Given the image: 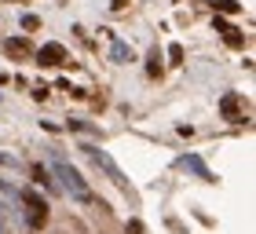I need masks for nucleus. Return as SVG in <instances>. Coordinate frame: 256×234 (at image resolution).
I'll return each mask as SVG.
<instances>
[{
	"label": "nucleus",
	"mask_w": 256,
	"mask_h": 234,
	"mask_svg": "<svg viewBox=\"0 0 256 234\" xmlns=\"http://www.w3.org/2000/svg\"><path fill=\"white\" fill-rule=\"evenodd\" d=\"M52 172L59 176V186H62V190H66L70 198H74L77 205H96V202H99V198L92 194V186L84 183V176H80L74 165H70V161H62V158H52Z\"/></svg>",
	"instance_id": "nucleus-1"
},
{
	"label": "nucleus",
	"mask_w": 256,
	"mask_h": 234,
	"mask_svg": "<svg viewBox=\"0 0 256 234\" xmlns=\"http://www.w3.org/2000/svg\"><path fill=\"white\" fill-rule=\"evenodd\" d=\"M224 114L230 117V121L238 117V96H227V99H224Z\"/></svg>",
	"instance_id": "nucleus-10"
},
{
	"label": "nucleus",
	"mask_w": 256,
	"mask_h": 234,
	"mask_svg": "<svg viewBox=\"0 0 256 234\" xmlns=\"http://www.w3.org/2000/svg\"><path fill=\"white\" fill-rule=\"evenodd\" d=\"M4 52H8L11 58H30V55H33V44H30L26 37H11V40L4 44Z\"/></svg>",
	"instance_id": "nucleus-6"
},
{
	"label": "nucleus",
	"mask_w": 256,
	"mask_h": 234,
	"mask_svg": "<svg viewBox=\"0 0 256 234\" xmlns=\"http://www.w3.org/2000/svg\"><path fill=\"white\" fill-rule=\"evenodd\" d=\"M80 150H84V154H88L92 161H96V165H99L102 172H106L110 180H114V183L121 186V190H128V176H124V172L118 168V161H114V158L106 154V150H99V146H80Z\"/></svg>",
	"instance_id": "nucleus-2"
},
{
	"label": "nucleus",
	"mask_w": 256,
	"mask_h": 234,
	"mask_svg": "<svg viewBox=\"0 0 256 234\" xmlns=\"http://www.w3.org/2000/svg\"><path fill=\"white\" fill-rule=\"evenodd\" d=\"M33 176H37V183H44V186H52V180H48V172H44L40 165H37V168H33Z\"/></svg>",
	"instance_id": "nucleus-13"
},
{
	"label": "nucleus",
	"mask_w": 256,
	"mask_h": 234,
	"mask_svg": "<svg viewBox=\"0 0 256 234\" xmlns=\"http://www.w3.org/2000/svg\"><path fill=\"white\" fill-rule=\"evenodd\" d=\"M168 58L172 62H183V44H168Z\"/></svg>",
	"instance_id": "nucleus-11"
},
{
	"label": "nucleus",
	"mask_w": 256,
	"mask_h": 234,
	"mask_svg": "<svg viewBox=\"0 0 256 234\" xmlns=\"http://www.w3.org/2000/svg\"><path fill=\"white\" fill-rule=\"evenodd\" d=\"M37 26H40L37 15H22V30H37Z\"/></svg>",
	"instance_id": "nucleus-12"
},
{
	"label": "nucleus",
	"mask_w": 256,
	"mask_h": 234,
	"mask_svg": "<svg viewBox=\"0 0 256 234\" xmlns=\"http://www.w3.org/2000/svg\"><path fill=\"white\" fill-rule=\"evenodd\" d=\"M110 62H118V66L132 62V48H128L124 40H114V48H110Z\"/></svg>",
	"instance_id": "nucleus-7"
},
{
	"label": "nucleus",
	"mask_w": 256,
	"mask_h": 234,
	"mask_svg": "<svg viewBox=\"0 0 256 234\" xmlns=\"http://www.w3.org/2000/svg\"><path fill=\"white\" fill-rule=\"evenodd\" d=\"M37 58H40V66H62L66 62V48L62 44H44L37 52Z\"/></svg>",
	"instance_id": "nucleus-4"
},
{
	"label": "nucleus",
	"mask_w": 256,
	"mask_h": 234,
	"mask_svg": "<svg viewBox=\"0 0 256 234\" xmlns=\"http://www.w3.org/2000/svg\"><path fill=\"white\" fill-rule=\"evenodd\" d=\"M212 4V11H220V15H238L242 4H234V0H208Z\"/></svg>",
	"instance_id": "nucleus-8"
},
{
	"label": "nucleus",
	"mask_w": 256,
	"mask_h": 234,
	"mask_svg": "<svg viewBox=\"0 0 256 234\" xmlns=\"http://www.w3.org/2000/svg\"><path fill=\"white\" fill-rule=\"evenodd\" d=\"M146 74H150V77H158V74H161V52H158V48L150 52V58H146Z\"/></svg>",
	"instance_id": "nucleus-9"
},
{
	"label": "nucleus",
	"mask_w": 256,
	"mask_h": 234,
	"mask_svg": "<svg viewBox=\"0 0 256 234\" xmlns=\"http://www.w3.org/2000/svg\"><path fill=\"white\" fill-rule=\"evenodd\" d=\"M18 202L30 208V220H26V227H30V230H40L44 224H48V202H44V198H37L33 190H22V194H18Z\"/></svg>",
	"instance_id": "nucleus-3"
},
{
	"label": "nucleus",
	"mask_w": 256,
	"mask_h": 234,
	"mask_svg": "<svg viewBox=\"0 0 256 234\" xmlns=\"http://www.w3.org/2000/svg\"><path fill=\"white\" fill-rule=\"evenodd\" d=\"M128 4H132V0H110V11H124Z\"/></svg>",
	"instance_id": "nucleus-14"
},
{
	"label": "nucleus",
	"mask_w": 256,
	"mask_h": 234,
	"mask_svg": "<svg viewBox=\"0 0 256 234\" xmlns=\"http://www.w3.org/2000/svg\"><path fill=\"white\" fill-rule=\"evenodd\" d=\"M0 234H4V224H0Z\"/></svg>",
	"instance_id": "nucleus-15"
},
{
	"label": "nucleus",
	"mask_w": 256,
	"mask_h": 234,
	"mask_svg": "<svg viewBox=\"0 0 256 234\" xmlns=\"http://www.w3.org/2000/svg\"><path fill=\"white\" fill-rule=\"evenodd\" d=\"M180 168H187V172H194V176H198V180L212 183V172H208V168L202 165V158H194V154H187V158H180Z\"/></svg>",
	"instance_id": "nucleus-5"
}]
</instances>
